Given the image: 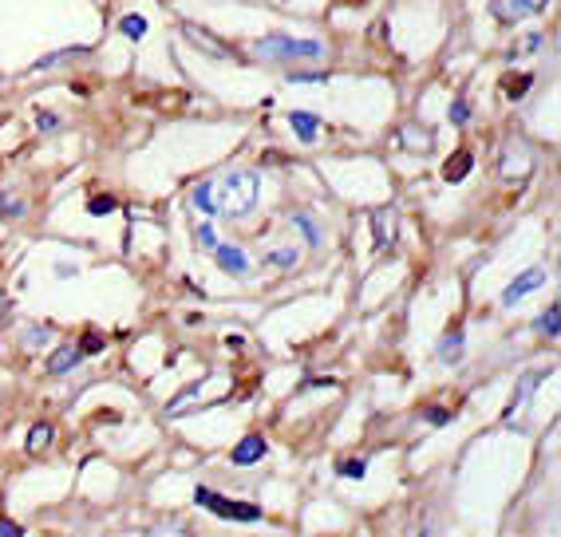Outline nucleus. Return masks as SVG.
I'll return each instance as SVG.
<instances>
[{
    "mask_svg": "<svg viewBox=\"0 0 561 537\" xmlns=\"http://www.w3.org/2000/svg\"><path fill=\"white\" fill-rule=\"evenodd\" d=\"M534 328H537L542 336H550V340H553V336L561 332V305H550V308H545V312L537 316V324H534Z\"/></svg>",
    "mask_w": 561,
    "mask_h": 537,
    "instance_id": "nucleus-21",
    "label": "nucleus"
},
{
    "mask_svg": "<svg viewBox=\"0 0 561 537\" xmlns=\"http://www.w3.org/2000/svg\"><path fill=\"white\" fill-rule=\"evenodd\" d=\"M213 257H218V269H221V273L249 277V257H246V249H238V245H218V249H213Z\"/></svg>",
    "mask_w": 561,
    "mask_h": 537,
    "instance_id": "nucleus-8",
    "label": "nucleus"
},
{
    "mask_svg": "<svg viewBox=\"0 0 561 537\" xmlns=\"http://www.w3.org/2000/svg\"><path fill=\"white\" fill-rule=\"evenodd\" d=\"M190 202H194V210H202V213H218V205H213V182H202V186H194Z\"/></svg>",
    "mask_w": 561,
    "mask_h": 537,
    "instance_id": "nucleus-23",
    "label": "nucleus"
},
{
    "mask_svg": "<svg viewBox=\"0 0 561 537\" xmlns=\"http://www.w3.org/2000/svg\"><path fill=\"white\" fill-rule=\"evenodd\" d=\"M522 4L530 9V16H537V12H545V4H550V0H522Z\"/></svg>",
    "mask_w": 561,
    "mask_h": 537,
    "instance_id": "nucleus-38",
    "label": "nucleus"
},
{
    "mask_svg": "<svg viewBox=\"0 0 561 537\" xmlns=\"http://www.w3.org/2000/svg\"><path fill=\"white\" fill-rule=\"evenodd\" d=\"M265 454H269V443H265L261 435H246L238 446H233L230 462H233V466H253V462H261Z\"/></svg>",
    "mask_w": 561,
    "mask_h": 537,
    "instance_id": "nucleus-7",
    "label": "nucleus"
},
{
    "mask_svg": "<svg viewBox=\"0 0 561 537\" xmlns=\"http://www.w3.org/2000/svg\"><path fill=\"white\" fill-rule=\"evenodd\" d=\"M423 419H427V423H435V426H443V423H451V411H447V407H427Z\"/></svg>",
    "mask_w": 561,
    "mask_h": 537,
    "instance_id": "nucleus-32",
    "label": "nucleus"
},
{
    "mask_svg": "<svg viewBox=\"0 0 561 537\" xmlns=\"http://www.w3.org/2000/svg\"><path fill=\"white\" fill-rule=\"evenodd\" d=\"M470 166H475V154L470 150H459V154H451L447 158V166H443V178L447 182H463L470 174Z\"/></svg>",
    "mask_w": 561,
    "mask_h": 537,
    "instance_id": "nucleus-15",
    "label": "nucleus"
},
{
    "mask_svg": "<svg viewBox=\"0 0 561 537\" xmlns=\"http://www.w3.org/2000/svg\"><path fill=\"white\" fill-rule=\"evenodd\" d=\"M542 379H545V372H526V375H522L518 392H514V403L506 407V419H514V415H518V407H526V403H530V392H534Z\"/></svg>",
    "mask_w": 561,
    "mask_h": 537,
    "instance_id": "nucleus-12",
    "label": "nucleus"
},
{
    "mask_svg": "<svg viewBox=\"0 0 561 537\" xmlns=\"http://www.w3.org/2000/svg\"><path fill=\"white\" fill-rule=\"evenodd\" d=\"M289 83H328V76L324 71H289Z\"/></svg>",
    "mask_w": 561,
    "mask_h": 537,
    "instance_id": "nucleus-27",
    "label": "nucleus"
},
{
    "mask_svg": "<svg viewBox=\"0 0 561 537\" xmlns=\"http://www.w3.org/2000/svg\"><path fill=\"white\" fill-rule=\"evenodd\" d=\"M289 127L297 131V138L305 146H313L316 135H320V119H316V115H308V111H289Z\"/></svg>",
    "mask_w": 561,
    "mask_h": 537,
    "instance_id": "nucleus-10",
    "label": "nucleus"
},
{
    "mask_svg": "<svg viewBox=\"0 0 561 537\" xmlns=\"http://www.w3.org/2000/svg\"><path fill=\"white\" fill-rule=\"evenodd\" d=\"M28 344H32V348L48 344V328H28Z\"/></svg>",
    "mask_w": 561,
    "mask_h": 537,
    "instance_id": "nucleus-36",
    "label": "nucleus"
},
{
    "mask_svg": "<svg viewBox=\"0 0 561 537\" xmlns=\"http://www.w3.org/2000/svg\"><path fill=\"white\" fill-rule=\"evenodd\" d=\"M182 36H186V40L194 44L202 56H210V60H218V63H233V60H238V56H233V51L226 48L218 36L206 32V28H202V24H194V20H186V24H182Z\"/></svg>",
    "mask_w": 561,
    "mask_h": 537,
    "instance_id": "nucleus-4",
    "label": "nucleus"
},
{
    "mask_svg": "<svg viewBox=\"0 0 561 537\" xmlns=\"http://www.w3.org/2000/svg\"><path fill=\"white\" fill-rule=\"evenodd\" d=\"M115 210H119V202H115L111 194H99V198L87 202V213H91V218H107V213H115Z\"/></svg>",
    "mask_w": 561,
    "mask_h": 537,
    "instance_id": "nucleus-24",
    "label": "nucleus"
},
{
    "mask_svg": "<svg viewBox=\"0 0 561 537\" xmlns=\"http://www.w3.org/2000/svg\"><path fill=\"white\" fill-rule=\"evenodd\" d=\"M257 190H261V182H257L253 170L226 174V182H221V205H226V213H230V218H246V213H253Z\"/></svg>",
    "mask_w": 561,
    "mask_h": 537,
    "instance_id": "nucleus-2",
    "label": "nucleus"
},
{
    "mask_svg": "<svg viewBox=\"0 0 561 537\" xmlns=\"http://www.w3.org/2000/svg\"><path fill=\"white\" fill-rule=\"evenodd\" d=\"M51 439H56V426H51V423H36L32 431H28V454H40L44 446H51Z\"/></svg>",
    "mask_w": 561,
    "mask_h": 537,
    "instance_id": "nucleus-20",
    "label": "nucleus"
},
{
    "mask_svg": "<svg viewBox=\"0 0 561 537\" xmlns=\"http://www.w3.org/2000/svg\"><path fill=\"white\" fill-rule=\"evenodd\" d=\"M265 261L277 265V269H293V265H297V249H277V253H269Z\"/></svg>",
    "mask_w": 561,
    "mask_h": 537,
    "instance_id": "nucleus-26",
    "label": "nucleus"
},
{
    "mask_svg": "<svg viewBox=\"0 0 561 537\" xmlns=\"http://www.w3.org/2000/svg\"><path fill=\"white\" fill-rule=\"evenodd\" d=\"M76 273H79V269H76L71 261H60V265H56V277H60V281H71Z\"/></svg>",
    "mask_w": 561,
    "mask_h": 537,
    "instance_id": "nucleus-35",
    "label": "nucleus"
},
{
    "mask_svg": "<svg viewBox=\"0 0 561 537\" xmlns=\"http://www.w3.org/2000/svg\"><path fill=\"white\" fill-rule=\"evenodd\" d=\"M24 529L16 526V521H0V537H20Z\"/></svg>",
    "mask_w": 561,
    "mask_h": 537,
    "instance_id": "nucleus-37",
    "label": "nucleus"
},
{
    "mask_svg": "<svg viewBox=\"0 0 561 537\" xmlns=\"http://www.w3.org/2000/svg\"><path fill=\"white\" fill-rule=\"evenodd\" d=\"M400 143L408 146V150H431L435 135L427 127H419V123H408V127H400Z\"/></svg>",
    "mask_w": 561,
    "mask_h": 537,
    "instance_id": "nucleus-11",
    "label": "nucleus"
},
{
    "mask_svg": "<svg viewBox=\"0 0 561 537\" xmlns=\"http://www.w3.org/2000/svg\"><path fill=\"white\" fill-rule=\"evenodd\" d=\"M36 127H40V131H56V127H60V115L40 111V115H36Z\"/></svg>",
    "mask_w": 561,
    "mask_h": 537,
    "instance_id": "nucleus-34",
    "label": "nucleus"
},
{
    "mask_svg": "<svg viewBox=\"0 0 561 537\" xmlns=\"http://www.w3.org/2000/svg\"><path fill=\"white\" fill-rule=\"evenodd\" d=\"M336 470H340L344 478H364V474H368V462H364V459H360V462H340Z\"/></svg>",
    "mask_w": 561,
    "mask_h": 537,
    "instance_id": "nucleus-31",
    "label": "nucleus"
},
{
    "mask_svg": "<svg viewBox=\"0 0 561 537\" xmlns=\"http://www.w3.org/2000/svg\"><path fill=\"white\" fill-rule=\"evenodd\" d=\"M194 502L226 521H261V506L257 502H233V498H221L218 490H206V486L194 490Z\"/></svg>",
    "mask_w": 561,
    "mask_h": 537,
    "instance_id": "nucleus-3",
    "label": "nucleus"
},
{
    "mask_svg": "<svg viewBox=\"0 0 561 537\" xmlns=\"http://www.w3.org/2000/svg\"><path fill=\"white\" fill-rule=\"evenodd\" d=\"M79 364H84V352H79L76 344H64V348L51 352V359L44 367H48V375H68V372H76Z\"/></svg>",
    "mask_w": 561,
    "mask_h": 537,
    "instance_id": "nucleus-9",
    "label": "nucleus"
},
{
    "mask_svg": "<svg viewBox=\"0 0 561 537\" xmlns=\"http://www.w3.org/2000/svg\"><path fill=\"white\" fill-rule=\"evenodd\" d=\"M293 225H297V230L305 233L308 249H324V233H320V225H316V218H313V213H308V210L293 213Z\"/></svg>",
    "mask_w": 561,
    "mask_h": 537,
    "instance_id": "nucleus-14",
    "label": "nucleus"
},
{
    "mask_svg": "<svg viewBox=\"0 0 561 537\" xmlns=\"http://www.w3.org/2000/svg\"><path fill=\"white\" fill-rule=\"evenodd\" d=\"M530 166H534V163H530V154L526 150L518 154L514 146L506 150V158H502V174H506V178H522V174H530Z\"/></svg>",
    "mask_w": 561,
    "mask_h": 537,
    "instance_id": "nucleus-17",
    "label": "nucleus"
},
{
    "mask_svg": "<svg viewBox=\"0 0 561 537\" xmlns=\"http://www.w3.org/2000/svg\"><path fill=\"white\" fill-rule=\"evenodd\" d=\"M530 87H534V76H526V71H518V76H506V79H502V95H506V99H526Z\"/></svg>",
    "mask_w": 561,
    "mask_h": 537,
    "instance_id": "nucleus-18",
    "label": "nucleus"
},
{
    "mask_svg": "<svg viewBox=\"0 0 561 537\" xmlns=\"http://www.w3.org/2000/svg\"><path fill=\"white\" fill-rule=\"evenodd\" d=\"M194 237H198V245H202V249H210V253L218 249V233H213V225H198V233H194Z\"/></svg>",
    "mask_w": 561,
    "mask_h": 537,
    "instance_id": "nucleus-29",
    "label": "nucleus"
},
{
    "mask_svg": "<svg viewBox=\"0 0 561 537\" xmlns=\"http://www.w3.org/2000/svg\"><path fill=\"white\" fill-rule=\"evenodd\" d=\"M545 285V269H526L522 277H514L510 285H506V292H502V305L506 308H514L526 292H534V289H542Z\"/></svg>",
    "mask_w": 561,
    "mask_h": 537,
    "instance_id": "nucleus-6",
    "label": "nucleus"
},
{
    "mask_svg": "<svg viewBox=\"0 0 561 537\" xmlns=\"http://www.w3.org/2000/svg\"><path fill=\"white\" fill-rule=\"evenodd\" d=\"M0 218H4V222L24 218V202H20V198H12V194H0Z\"/></svg>",
    "mask_w": 561,
    "mask_h": 537,
    "instance_id": "nucleus-25",
    "label": "nucleus"
},
{
    "mask_svg": "<svg viewBox=\"0 0 561 537\" xmlns=\"http://www.w3.org/2000/svg\"><path fill=\"white\" fill-rule=\"evenodd\" d=\"M103 344H107V340H103L99 332H87L84 344H79V352H84V356H95V352H103Z\"/></svg>",
    "mask_w": 561,
    "mask_h": 537,
    "instance_id": "nucleus-30",
    "label": "nucleus"
},
{
    "mask_svg": "<svg viewBox=\"0 0 561 537\" xmlns=\"http://www.w3.org/2000/svg\"><path fill=\"white\" fill-rule=\"evenodd\" d=\"M119 32L127 36V40H135V44H138L146 32H151V24H146V16H138V12H131V16H123V20H119Z\"/></svg>",
    "mask_w": 561,
    "mask_h": 537,
    "instance_id": "nucleus-22",
    "label": "nucleus"
},
{
    "mask_svg": "<svg viewBox=\"0 0 561 537\" xmlns=\"http://www.w3.org/2000/svg\"><path fill=\"white\" fill-rule=\"evenodd\" d=\"M87 48H60V51H48L32 63V71H48V68H60V63H71V60H84Z\"/></svg>",
    "mask_w": 561,
    "mask_h": 537,
    "instance_id": "nucleus-13",
    "label": "nucleus"
},
{
    "mask_svg": "<svg viewBox=\"0 0 561 537\" xmlns=\"http://www.w3.org/2000/svg\"><path fill=\"white\" fill-rule=\"evenodd\" d=\"M395 233H400V218H395V210H391V205L372 210V241H375V249L395 245Z\"/></svg>",
    "mask_w": 561,
    "mask_h": 537,
    "instance_id": "nucleus-5",
    "label": "nucleus"
},
{
    "mask_svg": "<svg viewBox=\"0 0 561 537\" xmlns=\"http://www.w3.org/2000/svg\"><path fill=\"white\" fill-rule=\"evenodd\" d=\"M463 344H467V336L455 328V332L439 344V359H443V364H459V359H463Z\"/></svg>",
    "mask_w": 561,
    "mask_h": 537,
    "instance_id": "nucleus-19",
    "label": "nucleus"
},
{
    "mask_svg": "<svg viewBox=\"0 0 561 537\" xmlns=\"http://www.w3.org/2000/svg\"><path fill=\"white\" fill-rule=\"evenodd\" d=\"M494 16L502 20V24H518L522 16H530V9L522 4V0H490Z\"/></svg>",
    "mask_w": 561,
    "mask_h": 537,
    "instance_id": "nucleus-16",
    "label": "nucleus"
},
{
    "mask_svg": "<svg viewBox=\"0 0 561 537\" xmlns=\"http://www.w3.org/2000/svg\"><path fill=\"white\" fill-rule=\"evenodd\" d=\"M253 56L265 63H305V60H320L324 44L320 40H297L285 32H269L253 44Z\"/></svg>",
    "mask_w": 561,
    "mask_h": 537,
    "instance_id": "nucleus-1",
    "label": "nucleus"
},
{
    "mask_svg": "<svg viewBox=\"0 0 561 537\" xmlns=\"http://www.w3.org/2000/svg\"><path fill=\"white\" fill-rule=\"evenodd\" d=\"M198 392H202V384H190V387H186V392H182V395H178V399H171V407H166V411H171V415H178V407H182V403H186V399H194V395H198Z\"/></svg>",
    "mask_w": 561,
    "mask_h": 537,
    "instance_id": "nucleus-33",
    "label": "nucleus"
},
{
    "mask_svg": "<svg viewBox=\"0 0 561 537\" xmlns=\"http://www.w3.org/2000/svg\"><path fill=\"white\" fill-rule=\"evenodd\" d=\"M451 123H455V127H467V123H470L467 99H455V103H451Z\"/></svg>",
    "mask_w": 561,
    "mask_h": 537,
    "instance_id": "nucleus-28",
    "label": "nucleus"
}]
</instances>
